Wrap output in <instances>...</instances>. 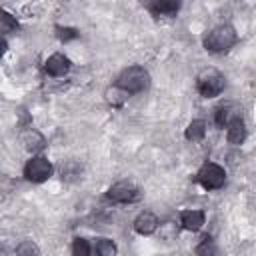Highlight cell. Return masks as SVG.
<instances>
[{
    "label": "cell",
    "mask_w": 256,
    "mask_h": 256,
    "mask_svg": "<svg viewBox=\"0 0 256 256\" xmlns=\"http://www.w3.org/2000/svg\"><path fill=\"white\" fill-rule=\"evenodd\" d=\"M238 42V32L232 24L224 22V24H218L214 26L212 30L206 32L204 40H202V46L206 52H212V54H222V52H228L234 44Z\"/></svg>",
    "instance_id": "cell-1"
},
{
    "label": "cell",
    "mask_w": 256,
    "mask_h": 256,
    "mask_svg": "<svg viewBox=\"0 0 256 256\" xmlns=\"http://www.w3.org/2000/svg\"><path fill=\"white\" fill-rule=\"evenodd\" d=\"M116 86H120L122 90H126L130 96L132 94H140L144 90H148L150 86V72L144 68V66H128L124 68L118 76H116Z\"/></svg>",
    "instance_id": "cell-2"
},
{
    "label": "cell",
    "mask_w": 256,
    "mask_h": 256,
    "mask_svg": "<svg viewBox=\"0 0 256 256\" xmlns=\"http://www.w3.org/2000/svg\"><path fill=\"white\" fill-rule=\"evenodd\" d=\"M224 88H226V78L216 68H206L196 78V90L200 92L202 98H216L224 92Z\"/></svg>",
    "instance_id": "cell-3"
},
{
    "label": "cell",
    "mask_w": 256,
    "mask_h": 256,
    "mask_svg": "<svg viewBox=\"0 0 256 256\" xmlns=\"http://www.w3.org/2000/svg\"><path fill=\"white\" fill-rule=\"evenodd\" d=\"M196 182L204 190H220L226 184V170L216 162H204L196 172Z\"/></svg>",
    "instance_id": "cell-4"
},
{
    "label": "cell",
    "mask_w": 256,
    "mask_h": 256,
    "mask_svg": "<svg viewBox=\"0 0 256 256\" xmlns=\"http://www.w3.org/2000/svg\"><path fill=\"white\" fill-rule=\"evenodd\" d=\"M54 172V166L50 164V160L46 156H32L26 164H24V178L32 184H42L46 182Z\"/></svg>",
    "instance_id": "cell-5"
},
{
    "label": "cell",
    "mask_w": 256,
    "mask_h": 256,
    "mask_svg": "<svg viewBox=\"0 0 256 256\" xmlns=\"http://www.w3.org/2000/svg\"><path fill=\"white\" fill-rule=\"evenodd\" d=\"M140 188L132 182H116L106 190V200H110L112 204H134L140 200Z\"/></svg>",
    "instance_id": "cell-6"
},
{
    "label": "cell",
    "mask_w": 256,
    "mask_h": 256,
    "mask_svg": "<svg viewBox=\"0 0 256 256\" xmlns=\"http://www.w3.org/2000/svg\"><path fill=\"white\" fill-rule=\"evenodd\" d=\"M140 6L148 10L152 16H176L182 0H140Z\"/></svg>",
    "instance_id": "cell-7"
},
{
    "label": "cell",
    "mask_w": 256,
    "mask_h": 256,
    "mask_svg": "<svg viewBox=\"0 0 256 256\" xmlns=\"http://www.w3.org/2000/svg\"><path fill=\"white\" fill-rule=\"evenodd\" d=\"M70 66H72L70 58L64 56L62 52H54V54H50V56L46 58V62H44V70H46V74L52 76V78L66 76L68 70H70Z\"/></svg>",
    "instance_id": "cell-8"
},
{
    "label": "cell",
    "mask_w": 256,
    "mask_h": 256,
    "mask_svg": "<svg viewBox=\"0 0 256 256\" xmlns=\"http://www.w3.org/2000/svg\"><path fill=\"white\" fill-rule=\"evenodd\" d=\"M20 144L24 146L26 152L36 154V152H40V150L46 148V138H44L36 128L28 126V128L20 130Z\"/></svg>",
    "instance_id": "cell-9"
},
{
    "label": "cell",
    "mask_w": 256,
    "mask_h": 256,
    "mask_svg": "<svg viewBox=\"0 0 256 256\" xmlns=\"http://www.w3.org/2000/svg\"><path fill=\"white\" fill-rule=\"evenodd\" d=\"M248 136V128H246V122L240 118V116H234L228 124H226V140L228 144L232 146H242L244 140Z\"/></svg>",
    "instance_id": "cell-10"
},
{
    "label": "cell",
    "mask_w": 256,
    "mask_h": 256,
    "mask_svg": "<svg viewBox=\"0 0 256 256\" xmlns=\"http://www.w3.org/2000/svg\"><path fill=\"white\" fill-rule=\"evenodd\" d=\"M132 228H134V232L140 234V236H150V234H154L156 228H158V218H156L154 212L144 210V212H140V214L134 218Z\"/></svg>",
    "instance_id": "cell-11"
},
{
    "label": "cell",
    "mask_w": 256,
    "mask_h": 256,
    "mask_svg": "<svg viewBox=\"0 0 256 256\" xmlns=\"http://www.w3.org/2000/svg\"><path fill=\"white\" fill-rule=\"evenodd\" d=\"M206 222V214L202 210H196V208H190V210H182L180 212V224L184 230H190V232H198Z\"/></svg>",
    "instance_id": "cell-12"
},
{
    "label": "cell",
    "mask_w": 256,
    "mask_h": 256,
    "mask_svg": "<svg viewBox=\"0 0 256 256\" xmlns=\"http://www.w3.org/2000/svg\"><path fill=\"white\" fill-rule=\"evenodd\" d=\"M128 92L126 90H122L120 86H116V84H112V86H108L106 90H104V100L112 106V108H122L124 104H126V100H128Z\"/></svg>",
    "instance_id": "cell-13"
},
{
    "label": "cell",
    "mask_w": 256,
    "mask_h": 256,
    "mask_svg": "<svg viewBox=\"0 0 256 256\" xmlns=\"http://www.w3.org/2000/svg\"><path fill=\"white\" fill-rule=\"evenodd\" d=\"M206 130H208L206 120L196 118V120H192V122L186 126V130H184V138H186L188 142H200V140L206 136Z\"/></svg>",
    "instance_id": "cell-14"
},
{
    "label": "cell",
    "mask_w": 256,
    "mask_h": 256,
    "mask_svg": "<svg viewBox=\"0 0 256 256\" xmlns=\"http://www.w3.org/2000/svg\"><path fill=\"white\" fill-rule=\"evenodd\" d=\"M20 28L16 16H12L10 12H6L4 8H0V34H10V32H16Z\"/></svg>",
    "instance_id": "cell-15"
},
{
    "label": "cell",
    "mask_w": 256,
    "mask_h": 256,
    "mask_svg": "<svg viewBox=\"0 0 256 256\" xmlns=\"http://www.w3.org/2000/svg\"><path fill=\"white\" fill-rule=\"evenodd\" d=\"M54 34H56V38L60 40V42H72V40H78V36H80V30L78 28H74V26H62V24H56L54 26Z\"/></svg>",
    "instance_id": "cell-16"
},
{
    "label": "cell",
    "mask_w": 256,
    "mask_h": 256,
    "mask_svg": "<svg viewBox=\"0 0 256 256\" xmlns=\"http://www.w3.org/2000/svg\"><path fill=\"white\" fill-rule=\"evenodd\" d=\"M156 232H158V236L162 238V240H174L176 236H178V224L174 222V220H166V222H158V228H156Z\"/></svg>",
    "instance_id": "cell-17"
},
{
    "label": "cell",
    "mask_w": 256,
    "mask_h": 256,
    "mask_svg": "<svg viewBox=\"0 0 256 256\" xmlns=\"http://www.w3.org/2000/svg\"><path fill=\"white\" fill-rule=\"evenodd\" d=\"M92 252H96L100 256H114L118 252V248H116V244L110 238H98L94 248H92Z\"/></svg>",
    "instance_id": "cell-18"
},
{
    "label": "cell",
    "mask_w": 256,
    "mask_h": 256,
    "mask_svg": "<svg viewBox=\"0 0 256 256\" xmlns=\"http://www.w3.org/2000/svg\"><path fill=\"white\" fill-rule=\"evenodd\" d=\"M232 120V112H230V108L228 106H218L216 110H214V124L218 126V128H226V124Z\"/></svg>",
    "instance_id": "cell-19"
},
{
    "label": "cell",
    "mask_w": 256,
    "mask_h": 256,
    "mask_svg": "<svg viewBox=\"0 0 256 256\" xmlns=\"http://www.w3.org/2000/svg\"><path fill=\"white\" fill-rule=\"evenodd\" d=\"M194 252H196V254H202V256H208V254H216L218 250H216V246H214V240H212L208 234H204L202 240H200V244L194 248Z\"/></svg>",
    "instance_id": "cell-20"
},
{
    "label": "cell",
    "mask_w": 256,
    "mask_h": 256,
    "mask_svg": "<svg viewBox=\"0 0 256 256\" xmlns=\"http://www.w3.org/2000/svg\"><path fill=\"white\" fill-rule=\"evenodd\" d=\"M72 254L74 256H90L92 254V246L88 244L86 238H74V242H72Z\"/></svg>",
    "instance_id": "cell-21"
},
{
    "label": "cell",
    "mask_w": 256,
    "mask_h": 256,
    "mask_svg": "<svg viewBox=\"0 0 256 256\" xmlns=\"http://www.w3.org/2000/svg\"><path fill=\"white\" fill-rule=\"evenodd\" d=\"M16 188V180L4 172H0V194H8Z\"/></svg>",
    "instance_id": "cell-22"
},
{
    "label": "cell",
    "mask_w": 256,
    "mask_h": 256,
    "mask_svg": "<svg viewBox=\"0 0 256 256\" xmlns=\"http://www.w3.org/2000/svg\"><path fill=\"white\" fill-rule=\"evenodd\" d=\"M16 254H40V248L32 240H24L22 244L16 246Z\"/></svg>",
    "instance_id": "cell-23"
},
{
    "label": "cell",
    "mask_w": 256,
    "mask_h": 256,
    "mask_svg": "<svg viewBox=\"0 0 256 256\" xmlns=\"http://www.w3.org/2000/svg\"><path fill=\"white\" fill-rule=\"evenodd\" d=\"M6 50H8V42H6V38L0 34V56H2Z\"/></svg>",
    "instance_id": "cell-24"
}]
</instances>
